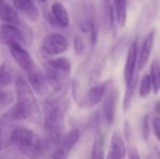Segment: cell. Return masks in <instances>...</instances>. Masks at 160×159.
I'll list each match as a JSON object with an SVG mask.
<instances>
[{
    "mask_svg": "<svg viewBox=\"0 0 160 159\" xmlns=\"http://www.w3.org/2000/svg\"><path fill=\"white\" fill-rule=\"evenodd\" d=\"M15 85L17 102L6 112L1 121L6 127L29 119L38 120L40 117L36 94L28 82L23 77L19 76L16 79Z\"/></svg>",
    "mask_w": 160,
    "mask_h": 159,
    "instance_id": "1",
    "label": "cell"
},
{
    "mask_svg": "<svg viewBox=\"0 0 160 159\" xmlns=\"http://www.w3.org/2000/svg\"><path fill=\"white\" fill-rule=\"evenodd\" d=\"M7 144L30 159H41L49 149L45 140L33 130L22 127H17L11 131Z\"/></svg>",
    "mask_w": 160,
    "mask_h": 159,
    "instance_id": "2",
    "label": "cell"
},
{
    "mask_svg": "<svg viewBox=\"0 0 160 159\" xmlns=\"http://www.w3.org/2000/svg\"><path fill=\"white\" fill-rule=\"evenodd\" d=\"M44 129L48 148H55L65 134V111L58 104L45 105Z\"/></svg>",
    "mask_w": 160,
    "mask_h": 159,
    "instance_id": "3",
    "label": "cell"
},
{
    "mask_svg": "<svg viewBox=\"0 0 160 159\" xmlns=\"http://www.w3.org/2000/svg\"><path fill=\"white\" fill-rule=\"evenodd\" d=\"M68 48V40L61 33L48 34L43 37L41 42V49L48 55H59L67 52Z\"/></svg>",
    "mask_w": 160,
    "mask_h": 159,
    "instance_id": "4",
    "label": "cell"
},
{
    "mask_svg": "<svg viewBox=\"0 0 160 159\" xmlns=\"http://www.w3.org/2000/svg\"><path fill=\"white\" fill-rule=\"evenodd\" d=\"M29 85L31 86L32 90L36 94V96L38 97H45L50 90V83L47 79L46 74L38 67L37 65L32 70L26 73Z\"/></svg>",
    "mask_w": 160,
    "mask_h": 159,
    "instance_id": "5",
    "label": "cell"
},
{
    "mask_svg": "<svg viewBox=\"0 0 160 159\" xmlns=\"http://www.w3.org/2000/svg\"><path fill=\"white\" fill-rule=\"evenodd\" d=\"M118 97H119V92L116 89V87H114L112 84H109L107 92L102 100L103 117L109 126H112L114 123Z\"/></svg>",
    "mask_w": 160,
    "mask_h": 159,
    "instance_id": "6",
    "label": "cell"
},
{
    "mask_svg": "<svg viewBox=\"0 0 160 159\" xmlns=\"http://www.w3.org/2000/svg\"><path fill=\"white\" fill-rule=\"evenodd\" d=\"M9 53L15 63L22 68L25 73L32 70L36 66V62L33 59L32 55L25 50L22 44L20 43H13L8 46Z\"/></svg>",
    "mask_w": 160,
    "mask_h": 159,
    "instance_id": "7",
    "label": "cell"
},
{
    "mask_svg": "<svg viewBox=\"0 0 160 159\" xmlns=\"http://www.w3.org/2000/svg\"><path fill=\"white\" fill-rule=\"evenodd\" d=\"M45 17L52 25L57 27H68L70 22L69 13L67 7L58 1L52 3L51 10L46 12Z\"/></svg>",
    "mask_w": 160,
    "mask_h": 159,
    "instance_id": "8",
    "label": "cell"
},
{
    "mask_svg": "<svg viewBox=\"0 0 160 159\" xmlns=\"http://www.w3.org/2000/svg\"><path fill=\"white\" fill-rule=\"evenodd\" d=\"M138 56H139V42L135 38L128 47L126 66L124 69V80L126 84L130 82V81L136 76V69L138 67Z\"/></svg>",
    "mask_w": 160,
    "mask_h": 159,
    "instance_id": "9",
    "label": "cell"
},
{
    "mask_svg": "<svg viewBox=\"0 0 160 159\" xmlns=\"http://www.w3.org/2000/svg\"><path fill=\"white\" fill-rule=\"evenodd\" d=\"M23 30L15 24L3 23L0 24V45H8L13 43H23Z\"/></svg>",
    "mask_w": 160,
    "mask_h": 159,
    "instance_id": "10",
    "label": "cell"
},
{
    "mask_svg": "<svg viewBox=\"0 0 160 159\" xmlns=\"http://www.w3.org/2000/svg\"><path fill=\"white\" fill-rule=\"evenodd\" d=\"M109 84L110 82H102L93 85L85 94V96H83L82 108L90 109L102 102L104 96L107 92V89L109 87Z\"/></svg>",
    "mask_w": 160,
    "mask_h": 159,
    "instance_id": "11",
    "label": "cell"
},
{
    "mask_svg": "<svg viewBox=\"0 0 160 159\" xmlns=\"http://www.w3.org/2000/svg\"><path fill=\"white\" fill-rule=\"evenodd\" d=\"M12 4L13 7L30 22H35L39 20L40 12L32 0H12Z\"/></svg>",
    "mask_w": 160,
    "mask_h": 159,
    "instance_id": "12",
    "label": "cell"
},
{
    "mask_svg": "<svg viewBox=\"0 0 160 159\" xmlns=\"http://www.w3.org/2000/svg\"><path fill=\"white\" fill-rule=\"evenodd\" d=\"M155 37H156V31L154 29L151 30L144 37V40L142 42V48L138 56V69L139 70H142L145 67L146 64L148 63L151 57V53H152L154 43H155Z\"/></svg>",
    "mask_w": 160,
    "mask_h": 159,
    "instance_id": "13",
    "label": "cell"
},
{
    "mask_svg": "<svg viewBox=\"0 0 160 159\" xmlns=\"http://www.w3.org/2000/svg\"><path fill=\"white\" fill-rule=\"evenodd\" d=\"M103 15H104V22L108 29H110L113 36L116 34L117 29V20L115 15L114 7L112 0H103Z\"/></svg>",
    "mask_w": 160,
    "mask_h": 159,
    "instance_id": "14",
    "label": "cell"
},
{
    "mask_svg": "<svg viewBox=\"0 0 160 159\" xmlns=\"http://www.w3.org/2000/svg\"><path fill=\"white\" fill-rule=\"evenodd\" d=\"M81 137V131L79 128H73L69 130L68 133L64 134L61 142L57 145L60 149H62L65 153L70 154L73 147L76 145V143L79 142Z\"/></svg>",
    "mask_w": 160,
    "mask_h": 159,
    "instance_id": "15",
    "label": "cell"
},
{
    "mask_svg": "<svg viewBox=\"0 0 160 159\" xmlns=\"http://www.w3.org/2000/svg\"><path fill=\"white\" fill-rule=\"evenodd\" d=\"M0 20L6 23H11L15 25L21 24V19L17 10L9 6L7 2L0 5Z\"/></svg>",
    "mask_w": 160,
    "mask_h": 159,
    "instance_id": "16",
    "label": "cell"
},
{
    "mask_svg": "<svg viewBox=\"0 0 160 159\" xmlns=\"http://www.w3.org/2000/svg\"><path fill=\"white\" fill-rule=\"evenodd\" d=\"M111 150L115 152L122 159L125 158L127 156L128 151H127V147H126V142H125L124 136L118 130L113 131V133L112 135Z\"/></svg>",
    "mask_w": 160,
    "mask_h": 159,
    "instance_id": "17",
    "label": "cell"
},
{
    "mask_svg": "<svg viewBox=\"0 0 160 159\" xmlns=\"http://www.w3.org/2000/svg\"><path fill=\"white\" fill-rule=\"evenodd\" d=\"M138 79L139 76L138 74H136V76L130 81V82H128V84H126V92H125V96H124V100H123V111L124 112H128L130 106H131V102L137 88V84H138Z\"/></svg>",
    "mask_w": 160,
    "mask_h": 159,
    "instance_id": "18",
    "label": "cell"
},
{
    "mask_svg": "<svg viewBox=\"0 0 160 159\" xmlns=\"http://www.w3.org/2000/svg\"><path fill=\"white\" fill-rule=\"evenodd\" d=\"M117 23L124 27L128 21V0H113L112 1Z\"/></svg>",
    "mask_w": 160,
    "mask_h": 159,
    "instance_id": "19",
    "label": "cell"
},
{
    "mask_svg": "<svg viewBox=\"0 0 160 159\" xmlns=\"http://www.w3.org/2000/svg\"><path fill=\"white\" fill-rule=\"evenodd\" d=\"M149 75L152 82L153 92L155 95H158L160 92V62L158 59L152 61Z\"/></svg>",
    "mask_w": 160,
    "mask_h": 159,
    "instance_id": "20",
    "label": "cell"
},
{
    "mask_svg": "<svg viewBox=\"0 0 160 159\" xmlns=\"http://www.w3.org/2000/svg\"><path fill=\"white\" fill-rule=\"evenodd\" d=\"M13 82V75L7 63L0 66V89H4L11 84Z\"/></svg>",
    "mask_w": 160,
    "mask_h": 159,
    "instance_id": "21",
    "label": "cell"
},
{
    "mask_svg": "<svg viewBox=\"0 0 160 159\" xmlns=\"http://www.w3.org/2000/svg\"><path fill=\"white\" fill-rule=\"evenodd\" d=\"M91 159H105L104 156V144L101 136H98L93 143Z\"/></svg>",
    "mask_w": 160,
    "mask_h": 159,
    "instance_id": "22",
    "label": "cell"
},
{
    "mask_svg": "<svg viewBox=\"0 0 160 159\" xmlns=\"http://www.w3.org/2000/svg\"><path fill=\"white\" fill-rule=\"evenodd\" d=\"M153 91L152 82L149 74H144L141 80L140 87H139V95L141 97H146Z\"/></svg>",
    "mask_w": 160,
    "mask_h": 159,
    "instance_id": "23",
    "label": "cell"
},
{
    "mask_svg": "<svg viewBox=\"0 0 160 159\" xmlns=\"http://www.w3.org/2000/svg\"><path fill=\"white\" fill-rule=\"evenodd\" d=\"M15 95L11 90L0 89V110L7 109L14 102Z\"/></svg>",
    "mask_w": 160,
    "mask_h": 159,
    "instance_id": "24",
    "label": "cell"
},
{
    "mask_svg": "<svg viewBox=\"0 0 160 159\" xmlns=\"http://www.w3.org/2000/svg\"><path fill=\"white\" fill-rule=\"evenodd\" d=\"M71 89H72V96H73V97H74L75 102L78 104V106L82 107V106L83 96H82V89H81L80 82H79L77 80H74V81L72 82Z\"/></svg>",
    "mask_w": 160,
    "mask_h": 159,
    "instance_id": "25",
    "label": "cell"
},
{
    "mask_svg": "<svg viewBox=\"0 0 160 159\" xmlns=\"http://www.w3.org/2000/svg\"><path fill=\"white\" fill-rule=\"evenodd\" d=\"M142 138L144 141H148L150 138L151 134V129H150V115L147 113L144 115L142 119Z\"/></svg>",
    "mask_w": 160,
    "mask_h": 159,
    "instance_id": "26",
    "label": "cell"
},
{
    "mask_svg": "<svg viewBox=\"0 0 160 159\" xmlns=\"http://www.w3.org/2000/svg\"><path fill=\"white\" fill-rule=\"evenodd\" d=\"M73 45H74V51H75L77 55H82L84 52L85 44H84V41H83V39L82 38L81 36H79V35L75 36Z\"/></svg>",
    "mask_w": 160,
    "mask_h": 159,
    "instance_id": "27",
    "label": "cell"
},
{
    "mask_svg": "<svg viewBox=\"0 0 160 159\" xmlns=\"http://www.w3.org/2000/svg\"><path fill=\"white\" fill-rule=\"evenodd\" d=\"M152 127H153V130H154V134H155L156 138L158 140V142H160V117L155 116L153 118Z\"/></svg>",
    "mask_w": 160,
    "mask_h": 159,
    "instance_id": "28",
    "label": "cell"
},
{
    "mask_svg": "<svg viewBox=\"0 0 160 159\" xmlns=\"http://www.w3.org/2000/svg\"><path fill=\"white\" fill-rule=\"evenodd\" d=\"M8 139H7V134H6V127L0 122V151L4 147L5 144H7Z\"/></svg>",
    "mask_w": 160,
    "mask_h": 159,
    "instance_id": "29",
    "label": "cell"
},
{
    "mask_svg": "<svg viewBox=\"0 0 160 159\" xmlns=\"http://www.w3.org/2000/svg\"><path fill=\"white\" fill-rule=\"evenodd\" d=\"M124 129H123V132H124V139L128 142H129V141H130V138H131V127H130V124H129V122L128 121V120H126L125 121V123H124V127H123Z\"/></svg>",
    "mask_w": 160,
    "mask_h": 159,
    "instance_id": "30",
    "label": "cell"
},
{
    "mask_svg": "<svg viewBox=\"0 0 160 159\" xmlns=\"http://www.w3.org/2000/svg\"><path fill=\"white\" fill-rule=\"evenodd\" d=\"M2 159H24L23 158V156L21 155L20 153L16 152L15 150H12V151H9L8 154H6Z\"/></svg>",
    "mask_w": 160,
    "mask_h": 159,
    "instance_id": "31",
    "label": "cell"
},
{
    "mask_svg": "<svg viewBox=\"0 0 160 159\" xmlns=\"http://www.w3.org/2000/svg\"><path fill=\"white\" fill-rule=\"evenodd\" d=\"M128 159H142L139 155V152L134 147H131L128 151Z\"/></svg>",
    "mask_w": 160,
    "mask_h": 159,
    "instance_id": "32",
    "label": "cell"
},
{
    "mask_svg": "<svg viewBox=\"0 0 160 159\" xmlns=\"http://www.w3.org/2000/svg\"><path fill=\"white\" fill-rule=\"evenodd\" d=\"M107 159H122L115 152H113L112 150H110L108 156H107Z\"/></svg>",
    "mask_w": 160,
    "mask_h": 159,
    "instance_id": "33",
    "label": "cell"
},
{
    "mask_svg": "<svg viewBox=\"0 0 160 159\" xmlns=\"http://www.w3.org/2000/svg\"><path fill=\"white\" fill-rule=\"evenodd\" d=\"M155 112L157 113V116L160 117V100H158L155 106Z\"/></svg>",
    "mask_w": 160,
    "mask_h": 159,
    "instance_id": "34",
    "label": "cell"
},
{
    "mask_svg": "<svg viewBox=\"0 0 160 159\" xmlns=\"http://www.w3.org/2000/svg\"><path fill=\"white\" fill-rule=\"evenodd\" d=\"M37 1H38V2H40V3H46L48 0H37Z\"/></svg>",
    "mask_w": 160,
    "mask_h": 159,
    "instance_id": "35",
    "label": "cell"
},
{
    "mask_svg": "<svg viewBox=\"0 0 160 159\" xmlns=\"http://www.w3.org/2000/svg\"><path fill=\"white\" fill-rule=\"evenodd\" d=\"M4 2H6V0H0V5H1V4H3Z\"/></svg>",
    "mask_w": 160,
    "mask_h": 159,
    "instance_id": "36",
    "label": "cell"
}]
</instances>
